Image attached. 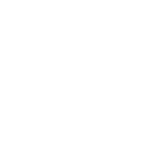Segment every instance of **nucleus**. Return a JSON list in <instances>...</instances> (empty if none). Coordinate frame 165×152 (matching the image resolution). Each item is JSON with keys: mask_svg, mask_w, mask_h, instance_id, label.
I'll return each instance as SVG.
<instances>
[]
</instances>
